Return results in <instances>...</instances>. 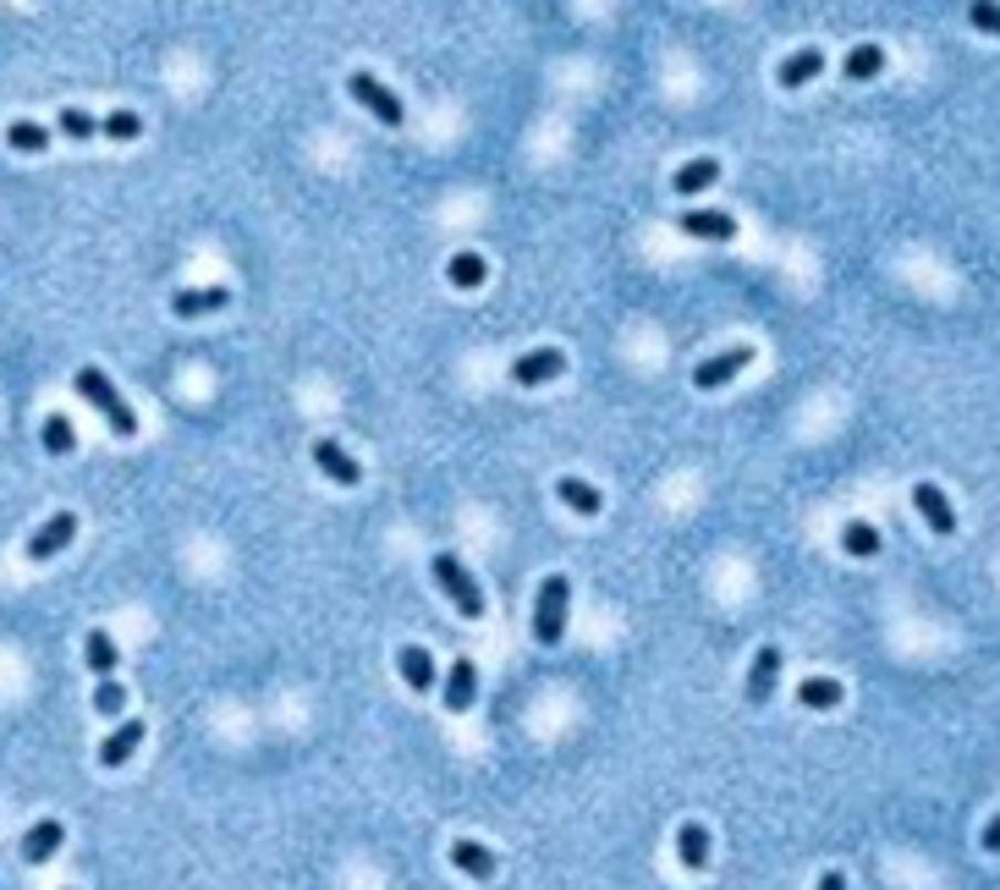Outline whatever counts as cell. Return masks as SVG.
<instances>
[{
	"instance_id": "6",
	"label": "cell",
	"mask_w": 1000,
	"mask_h": 890,
	"mask_svg": "<svg viewBox=\"0 0 1000 890\" xmlns=\"http://www.w3.org/2000/svg\"><path fill=\"white\" fill-rule=\"evenodd\" d=\"M561 369H567V352H561V346H534V352H523V358L512 363V385L534 391V385L556 380Z\"/></svg>"
},
{
	"instance_id": "25",
	"label": "cell",
	"mask_w": 1000,
	"mask_h": 890,
	"mask_svg": "<svg viewBox=\"0 0 1000 890\" xmlns=\"http://www.w3.org/2000/svg\"><path fill=\"white\" fill-rule=\"evenodd\" d=\"M842 72H847V83H868V77H879V72H885V50H879V44H853V50H847V61H842Z\"/></svg>"
},
{
	"instance_id": "17",
	"label": "cell",
	"mask_w": 1000,
	"mask_h": 890,
	"mask_svg": "<svg viewBox=\"0 0 1000 890\" xmlns=\"http://www.w3.org/2000/svg\"><path fill=\"white\" fill-rule=\"evenodd\" d=\"M682 231L688 237H704V242H731L736 237V220L725 209H682Z\"/></svg>"
},
{
	"instance_id": "4",
	"label": "cell",
	"mask_w": 1000,
	"mask_h": 890,
	"mask_svg": "<svg viewBox=\"0 0 1000 890\" xmlns=\"http://www.w3.org/2000/svg\"><path fill=\"white\" fill-rule=\"evenodd\" d=\"M347 94H352V105H363L380 127H402V122H408L402 100H396L380 77H369V72H352V77H347Z\"/></svg>"
},
{
	"instance_id": "33",
	"label": "cell",
	"mask_w": 1000,
	"mask_h": 890,
	"mask_svg": "<svg viewBox=\"0 0 1000 890\" xmlns=\"http://www.w3.org/2000/svg\"><path fill=\"white\" fill-rule=\"evenodd\" d=\"M979 847H984V852H1000V814H990V819H984V830H979Z\"/></svg>"
},
{
	"instance_id": "20",
	"label": "cell",
	"mask_w": 1000,
	"mask_h": 890,
	"mask_svg": "<svg viewBox=\"0 0 1000 890\" xmlns=\"http://www.w3.org/2000/svg\"><path fill=\"white\" fill-rule=\"evenodd\" d=\"M55 133L72 138V144H89V138H105V116H89L78 105H61L55 111Z\"/></svg>"
},
{
	"instance_id": "14",
	"label": "cell",
	"mask_w": 1000,
	"mask_h": 890,
	"mask_svg": "<svg viewBox=\"0 0 1000 890\" xmlns=\"http://www.w3.org/2000/svg\"><path fill=\"white\" fill-rule=\"evenodd\" d=\"M445 710L451 715H462V710H473V698H478V665L473 660H456L451 671H445Z\"/></svg>"
},
{
	"instance_id": "18",
	"label": "cell",
	"mask_w": 1000,
	"mask_h": 890,
	"mask_svg": "<svg viewBox=\"0 0 1000 890\" xmlns=\"http://www.w3.org/2000/svg\"><path fill=\"white\" fill-rule=\"evenodd\" d=\"M143 732H148V726H143V721H122V726H116V732H111V737L100 742V764H105V769H122V764H127V758H133V753H138Z\"/></svg>"
},
{
	"instance_id": "12",
	"label": "cell",
	"mask_w": 1000,
	"mask_h": 890,
	"mask_svg": "<svg viewBox=\"0 0 1000 890\" xmlns=\"http://www.w3.org/2000/svg\"><path fill=\"white\" fill-rule=\"evenodd\" d=\"M61 841H66V825L61 819H39V825H28L17 852H22V863H50L61 852Z\"/></svg>"
},
{
	"instance_id": "34",
	"label": "cell",
	"mask_w": 1000,
	"mask_h": 890,
	"mask_svg": "<svg viewBox=\"0 0 1000 890\" xmlns=\"http://www.w3.org/2000/svg\"><path fill=\"white\" fill-rule=\"evenodd\" d=\"M819 890H847V875H842V869H825V875H819Z\"/></svg>"
},
{
	"instance_id": "28",
	"label": "cell",
	"mask_w": 1000,
	"mask_h": 890,
	"mask_svg": "<svg viewBox=\"0 0 1000 890\" xmlns=\"http://www.w3.org/2000/svg\"><path fill=\"white\" fill-rule=\"evenodd\" d=\"M6 144L17 148V154H44V148H50V127H39V122L22 116V122L6 127Z\"/></svg>"
},
{
	"instance_id": "30",
	"label": "cell",
	"mask_w": 1000,
	"mask_h": 890,
	"mask_svg": "<svg viewBox=\"0 0 1000 890\" xmlns=\"http://www.w3.org/2000/svg\"><path fill=\"white\" fill-rule=\"evenodd\" d=\"M105 138H111V144H133V138H143V116L138 111H111V116H105Z\"/></svg>"
},
{
	"instance_id": "26",
	"label": "cell",
	"mask_w": 1000,
	"mask_h": 890,
	"mask_svg": "<svg viewBox=\"0 0 1000 890\" xmlns=\"http://www.w3.org/2000/svg\"><path fill=\"white\" fill-rule=\"evenodd\" d=\"M556 495H561V500H567L571 511H577V517H599V506H605V500H599V489H594V484H583V478H556Z\"/></svg>"
},
{
	"instance_id": "19",
	"label": "cell",
	"mask_w": 1000,
	"mask_h": 890,
	"mask_svg": "<svg viewBox=\"0 0 1000 890\" xmlns=\"http://www.w3.org/2000/svg\"><path fill=\"white\" fill-rule=\"evenodd\" d=\"M825 72V55L819 50H797V55H786L781 66H775V83L792 94V89H803V83H814Z\"/></svg>"
},
{
	"instance_id": "22",
	"label": "cell",
	"mask_w": 1000,
	"mask_h": 890,
	"mask_svg": "<svg viewBox=\"0 0 1000 890\" xmlns=\"http://www.w3.org/2000/svg\"><path fill=\"white\" fill-rule=\"evenodd\" d=\"M842 698H847V687H842L836 676H803V682H797V704H803V710H836Z\"/></svg>"
},
{
	"instance_id": "16",
	"label": "cell",
	"mask_w": 1000,
	"mask_h": 890,
	"mask_svg": "<svg viewBox=\"0 0 1000 890\" xmlns=\"http://www.w3.org/2000/svg\"><path fill=\"white\" fill-rule=\"evenodd\" d=\"M710 830L699 825V819H688V825H677V858H682V869H693V875H704L710 869Z\"/></svg>"
},
{
	"instance_id": "24",
	"label": "cell",
	"mask_w": 1000,
	"mask_h": 890,
	"mask_svg": "<svg viewBox=\"0 0 1000 890\" xmlns=\"http://www.w3.org/2000/svg\"><path fill=\"white\" fill-rule=\"evenodd\" d=\"M396 671H402V682H408L413 693H429V687H434V660H429V649H419V643H408V649L396 654Z\"/></svg>"
},
{
	"instance_id": "1",
	"label": "cell",
	"mask_w": 1000,
	"mask_h": 890,
	"mask_svg": "<svg viewBox=\"0 0 1000 890\" xmlns=\"http://www.w3.org/2000/svg\"><path fill=\"white\" fill-rule=\"evenodd\" d=\"M72 385H78V396L111 424V435H122V441H133L138 435V413L122 402V391L111 385V374L105 369H94V363H83L78 374H72Z\"/></svg>"
},
{
	"instance_id": "5",
	"label": "cell",
	"mask_w": 1000,
	"mask_h": 890,
	"mask_svg": "<svg viewBox=\"0 0 1000 890\" xmlns=\"http://www.w3.org/2000/svg\"><path fill=\"white\" fill-rule=\"evenodd\" d=\"M72 539H78V511H55L50 522H39V528L28 534L22 550H28V561H55Z\"/></svg>"
},
{
	"instance_id": "9",
	"label": "cell",
	"mask_w": 1000,
	"mask_h": 890,
	"mask_svg": "<svg viewBox=\"0 0 1000 890\" xmlns=\"http://www.w3.org/2000/svg\"><path fill=\"white\" fill-rule=\"evenodd\" d=\"M308 456H313V467H319L330 484H341V489H358V484H363V467H358V456H347V451H341L336 441H313V451H308Z\"/></svg>"
},
{
	"instance_id": "27",
	"label": "cell",
	"mask_w": 1000,
	"mask_h": 890,
	"mask_svg": "<svg viewBox=\"0 0 1000 890\" xmlns=\"http://www.w3.org/2000/svg\"><path fill=\"white\" fill-rule=\"evenodd\" d=\"M39 441H44L50 456H72V451H78V430H72V418H66V413H50V418H44V430H39Z\"/></svg>"
},
{
	"instance_id": "29",
	"label": "cell",
	"mask_w": 1000,
	"mask_h": 890,
	"mask_svg": "<svg viewBox=\"0 0 1000 890\" xmlns=\"http://www.w3.org/2000/svg\"><path fill=\"white\" fill-rule=\"evenodd\" d=\"M842 550L857 556V561L879 556V528H874V522H847V528H842Z\"/></svg>"
},
{
	"instance_id": "31",
	"label": "cell",
	"mask_w": 1000,
	"mask_h": 890,
	"mask_svg": "<svg viewBox=\"0 0 1000 890\" xmlns=\"http://www.w3.org/2000/svg\"><path fill=\"white\" fill-rule=\"evenodd\" d=\"M94 710H100V715H111V721H116V715H122V710H127V687H122V682H116V676H111V682H100V687H94Z\"/></svg>"
},
{
	"instance_id": "23",
	"label": "cell",
	"mask_w": 1000,
	"mask_h": 890,
	"mask_svg": "<svg viewBox=\"0 0 1000 890\" xmlns=\"http://www.w3.org/2000/svg\"><path fill=\"white\" fill-rule=\"evenodd\" d=\"M714 182H720V159L704 154V159H688V165L671 176V193H710Z\"/></svg>"
},
{
	"instance_id": "21",
	"label": "cell",
	"mask_w": 1000,
	"mask_h": 890,
	"mask_svg": "<svg viewBox=\"0 0 1000 890\" xmlns=\"http://www.w3.org/2000/svg\"><path fill=\"white\" fill-rule=\"evenodd\" d=\"M445 281L456 287V292H478L484 281H489V265H484V253H451V265H445Z\"/></svg>"
},
{
	"instance_id": "13",
	"label": "cell",
	"mask_w": 1000,
	"mask_h": 890,
	"mask_svg": "<svg viewBox=\"0 0 1000 890\" xmlns=\"http://www.w3.org/2000/svg\"><path fill=\"white\" fill-rule=\"evenodd\" d=\"M775 676H781V649H775V643H764V649L753 654V665H748V704H770Z\"/></svg>"
},
{
	"instance_id": "10",
	"label": "cell",
	"mask_w": 1000,
	"mask_h": 890,
	"mask_svg": "<svg viewBox=\"0 0 1000 890\" xmlns=\"http://www.w3.org/2000/svg\"><path fill=\"white\" fill-rule=\"evenodd\" d=\"M913 506H918V517L929 522V534H940V539L957 534V511H951V500H946L940 484H913Z\"/></svg>"
},
{
	"instance_id": "3",
	"label": "cell",
	"mask_w": 1000,
	"mask_h": 890,
	"mask_svg": "<svg viewBox=\"0 0 1000 890\" xmlns=\"http://www.w3.org/2000/svg\"><path fill=\"white\" fill-rule=\"evenodd\" d=\"M567 604H571V583L561 572H550L539 599H534V638H539L545 649H556V643L567 638Z\"/></svg>"
},
{
	"instance_id": "2",
	"label": "cell",
	"mask_w": 1000,
	"mask_h": 890,
	"mask_svg": "<svg viewBox=\"0 0 1000 890\" xmlns=\"http://www.w3.org/2000/svg\"><path fill=\"white\" fill-rule=\"evenodd\" d=\"M429 572H434L440 593L456 604V615H462V621H478V615H484V593H478V583H473V572L456 561V550H434Z\"/></svg>"
},
{
	"instance_id": "15",
	"label": "cell",
	"mask_w": 1000,
	"mask_h": 890,
	"mask_svg": "<svg viewBox=\"0 0 1000 890\" xmlns=\"http://www.w3.org/2000/svg\"><path fill=\"white\" fill-rule=\"evenodd\" d=\"M83 660H89V671H94L100 682H111V676H116V665H122L116 638H111L105 627H89V632H83Z\"/></svg>"
},
{
	"instance_id": "32",
	"label": "cell",
	"mask_w": 1000,
	"mask_h": 890,
	"mask_svg": "<svg viewBox=\"0 0 1000 890\" xmlns=\"http://www.w3.org/2000/svg\"><path fill=\"white\" fill-rule=\"evenodd\" d=\"M968 22H973L979 33H1000V6H984V0L968 6Z\"/></svg>"
},
{
	"instance_id": "11",
	"label": "cell",
	"mask_w": 1000,
	"mask_h": 890,
	"mask_svg": "<svg viewBox=\"0 0 1000 890\" xmlns=\"http://www.w3.org/2000/svg\"><path fill=\"white\" fill-rule=\"evenodd\" d=\"M220 308H231V287H182V292H171L176 319H204V313H220Z\"/></svg>"
},
{
	"instance_id": "8",
	"label": "cell",
	"mask_w": 1000,
	"mask_h": 890,
	"mask_svg": "<svg viewBox=\"0 0 1000 890\" xmlns=\"http://www.w3.org/2000/svg\"><path fill=\"white\" fill-rule=\"evenodd\" d=\"M748 363H753V346H725V352H714V358H704V363L693 369V385H699V391H720V385H731Z\"/></svg>"
},
{
	"instance_id": "7",
	"label": "cell",
	"mask_w": 1000,
	"mask_h": 890,
	"mask_svg": "<svg viewBox=\"0 0 1000 890\" xmlns=\"http://www.w3.org/2000/svg\"><path fill=\"white\" fill-rule=\"evenodd\" d=\"M445 858H451V869L456 875H467V880H495V869H501V858L484 847V841H473V836H456L451 847H445Z\"/></svg>"
}]
</instances>
